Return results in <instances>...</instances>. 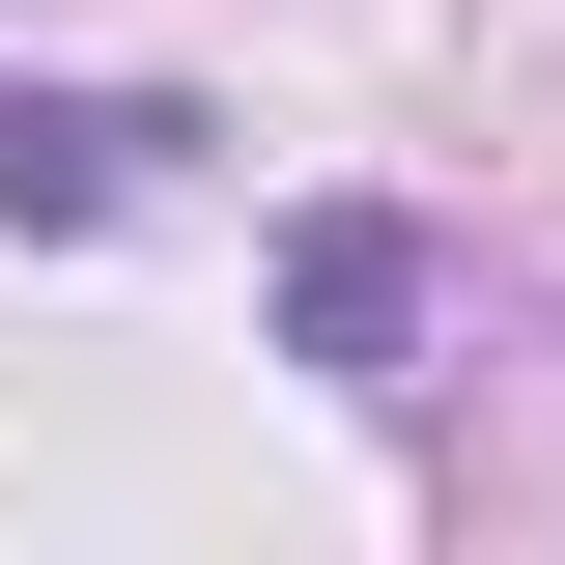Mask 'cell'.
I'll return each mask as SVG.
<instances>
[{"mask_svg":"<svg viewBox=\"0 0 565 565\" xmlns=\"http://www.w3.org/2000/svg\"><path fill=\"white\" fill-rule=\"evenodd\" d=\"M141 141H170V114H0V226H85Z\"/></svg>","mask_w":565,"mask_h":565,"instance_id":"1","label":"cell"}]
</instances>
